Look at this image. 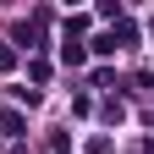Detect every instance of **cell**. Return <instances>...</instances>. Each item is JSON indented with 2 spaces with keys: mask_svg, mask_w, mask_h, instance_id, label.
Listing matches in <instances>:
<instances>
[{
  "mask_svg": "<svg viewBox=\"0 0 154 154\" xmlns=\"http://www.w3.org/2000/svg\"><path fill=\"white\" fill-rule=\"evenodd\" d=\"M0 132H6V138H17V132H22V116L6 110V116H0Z\"/></svg>",
  "mask_w": 154,
  "mask_h": 154,
  "instance_id": "6da1fadb",
  "label": "cell"
}]
</instances>
